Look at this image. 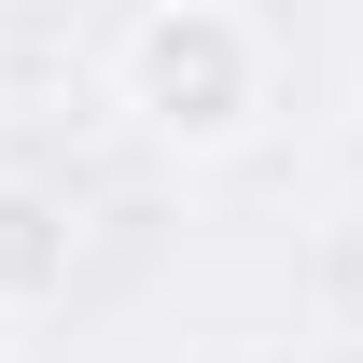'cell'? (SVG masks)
Returning <instances> with one entry per match:
<instances>
[{"label": "cell", "instance_id": "obj_2", "mask_svg": "<svg viewBox=\"0 0 363 363\" xmlns=\"http://www.w3.org/2000/svg\"><path fill=\"white\" fill-rule=\"evenodd\" d=\"M70 279H84V210H70L56 182L0 168V321L70 308Z\"/></svg>", "mask_w": 363, "mask_h": 363}, {"label": "cell", "instance_id": "obj_1", "mask_svg": "<svg viewBox=\"0 0 363 363\" xmlns=\"http://www.w3.org/2000/svg\"><path fill=\"white\" fill-rule=\"evenodd\" d=\"M112 112L154 154H238L279 112V43L238 0H140L112 28Z\"/></svg>", "mask_w": 363, "mask_h": 363}]
</instances>
